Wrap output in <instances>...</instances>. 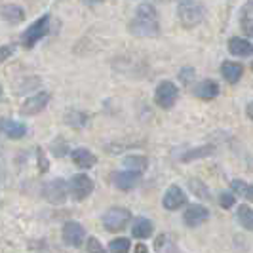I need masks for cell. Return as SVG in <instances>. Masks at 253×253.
Instances as JSON below:
<instances>
[{"instance_id": "obj_1", "label": "cell", "mask_w": 253, "mask_h": 253, "mask_svg": "<svg viewBox=\"0 0 253 253\" xmlns=\"http://www.w3.org/2000/svg\"><path fill=\"white\" fill-rule=\"evenodd\" d=\"M129 33L135 37H156L160 33L158 13L151 4H141L135 12V17L129 23Z\"/></svg>"}, {"instance_id": "obj_2", "label": "cell", "mask_w": 253, "mask_h": 253, "mask_svg": "<svg viewBox=\"0 0 253 253\" xmlns=\"http://www.w3.org/2000/svg\"><path fill=\"white\" fill-rule=\"evenodd\" d=\"M131 221V213L126 208H111L105 215H103V225L109 232H118L122 228H126Z\"/></svg>"}, {"instance_id": "obj_3", "label": "cell", "mask_w": 253, "mask_h": 253, "mask_svg": "<svg viewBox=\"0 0 253 253\" xmlns=\"http://www.w3.org/2000/svg\"><path fill=\"white\" fill-rule=\"evenodd\" d=\"M179 19L185 27L198 25L204 19V8L194 0H181L179 4Z\"/></svg>"}, {"instance_id": "obj_4", "label": "cell", "mask_w": 253, "mask_h": 253, "mask_svg": "<svg viewBox=\"0 0 253 253\" xmlns=\"http://www.w3.org/2000/svg\"><path fill=\"white\" fill-rule=\"evenodd\" d=\"M48 27H50V15H44V17L37 19V21L21 35L23 46H25V48H33L40 38H44L48 35Z\"/></svg>"}, {"instance_id": "obj_5", "label": "cell", "mask_w": 253, "mask_h": 253, "mask_svg": "<svg viewBox=\"0 0 253 253\" xmlns=\"http://www.w3.org/2000/svg\"><path fill=\"white\" fill-rule=\"evenodd\" d=\"M177 97H179V88L173 82H169V80L160 82L158 88H156V93H154V101H156L158 107H162V109H171L177 103Z\"/></svg>"}, {"instance_id": "obj_6", "label": "cell", "mask_w": 253, "mask_h": 253, "mask_svg": "<svg viewBox=\"0 0 253 253\" xmlns=\"http://www.w3.org/2000/svg\"><path fill=\"white\" fill-rule=\"evenodd\" d=\"M42 196L50 204H63L67 200V183H65L63 179L48 181L42 187Z\"/></svg>"}, {"instance_id": "obj_7", "label": "cell", "mask_w": 253, "mask_h": 253, "mask_svg": "<svg viewBox=\"0 0 253 253\" xmlns=\"http://www.w3.org/2000/svg\"><path fill=\"white\" fill-rule=\"evenodd\" d=\"M71 194H73V198L78 200V202H82V200H86L89 194L93 192V181L88 177V175H84V173H78L75 177L71 179Z\"/></svg>"}, {"instance_id": "obj_8", "label": "cell", "mask_w": 253, "mask_h": 253, "mask_svg": "<svg viewBox=\"0 0 253 253\" xmlns=\"http://www.w3.org/2000/svg\"><path fill=\"white\" fill-rule=\"evenodd\" d=\"M86 240V230L80 223L76 221H69L63 227V242L67 246H75L78 248L82 242Z\"/></svg>"}, {"instance_id": "obj_9", "label": "cell", "mask_w": 253, "mask_h": 253, "mask_svg": "<svg viewBox=\"0 0 253 253\" xmlns=\"http://www.w3.org/2000/svg\"><path fill=\"white\" fill-rule=\"evenodd\" d=\"M162 204H164L166 210L175 211V210H179L181 206H185V204H187V194L183 192V189H181V187H177V185H171L169 189L166 190L164 198H162Z\"/></svg>"}, {"instance_id": "obj_10", "label": "cell", "mask_w": 253, "mask_h": 253, "mask_svg": "<svg viewBox=\"0 0 253 253\" xmlns=\"http://www.w3.org/2000/svg\"><path fill=\"white\" fill-rule=\"evenodd\" d=\"M210 219V210L206 206H200V204H194V206H189V210L185 211L183 215V221L187 227H198Z\"/></svg>"}, {"instance_id": "obj_11", "label": "cell", "mask_w": 253, "mask_h": 253, "mask_svg": "<svg viewBox=\"0 0 253 253\" xmlns=\"http://www.w3.org/2000/svg\"><path fill=\"white\" fill-rule=\"evenodd\" d=\"M48 101H50V95L48 93H37V95L25 99V103L21 105V114L23 116H33V114L42 113L46 109Z\"/></svg>"}, {"instance_id": "obj_12", "label": "cell", "mask_w": 253, "mask_h": 253, "mask_svg": "<svg viewBox=\"0 0 253 253\" xmlns=\"http://www.w3.org/2000/svg\"><path fill=\"white\" fill-rule=\"evenodd\" d=\"M111 181H113V185L116 189L120 190H131L135 185H137V181H139V173L137 171H114L113 175H111Z\"/></svg>"}, {"instance_id": "obj_13", "label": "cell", "mask_w": 253, "mask_h": 253, "mask_svg": "<svg viewBox=\"0 0 253 253\" xmlns=\"http://www.w3.org/2000/svg\"><path fill=\"white\" fill-rule=\"evenodd\" d=\"M0 131L10 139H21L25 137L27 126L21 122H15L12 118H0Z\"/></svg>"}, {"instance_id": "obj_14", "label": "cell", "mask_w": 253, "mask_h": 253, "mask_svg": "<svg viewBox=\"0 0 253 253\" xmlns=\"http://www.w3.org/2000/svg\"><path fill=\"white\" fill-rule=\"evenodd\" d=\"M194 95L204 99V101H210V99H213V97L219 95V84H217L215 80H202L200 84H196Z\"/></svg>"}, {"instance_id": "obj_15", "label": "cell", "mask_w": 253, "mask_h": 253, "mask_svg": "<svg viewBox=\"0 0 253 253\" xmlns=\"http://www.w3.org/2000/svg\"><path fill=\"white\" fill-rule=\"evenodd\" d=\"M0 15H2L4 21L15 25V23H21L25 19V10L21 6H17V4H4L0 8Z\"/></svg>"}, {"instance_id": "obj_16", "label": "cell", "mask_w": 253, "mask_h": 253, "mask_svg": "<svg viewBox=\"0 0 253 253\" xmlns=\"http://www.w3.org/2000/svg\"><path fill=\"white\" fill-rule=\"evenodd\" d=\"M73 162L78 168H82V169H88V168H93V166L97 164V156L91 151L82 147V149H75L73 151Z\"/></svg>"}, {"instance_id": "obj_17", "label": "cell", "mask_w": 253, "mask_h": 253, "mask_svg": "<svg viewBox=\"0 0 253 253\" xmlns=\"http://www.w3.org/2000/svg\"><path fill=\"white\" fill-rule=\"evenodd\" d=\"M221 75H223V78L227 80L228 84H236L242 78V75H244V67L240 63H236V61H225L221 65Z\"/></svg>"}, {"instance_id": "obj_18", "label": "cell", "mask_w": 253, "mask_h": 253, "mask_svg": "<svg viewBox=\"0 0 253 253\" xmlns=\"http://www.w3.org/2000/svg\"><path fill=\"white\" fill-rule=\"evenodd\" d=\"M228 51L232 53V55H238V57H244V55H250L253 51L252 44L248 42V40H244V38H230L228 40Z\"/></svg>"}, {"instance_id": "obj_19", "label": "cell", "mask_w": 253, "mask_h": 253, "mask_svg": "<svg viewBox=\"0 0 253 253\" xmlns=\"http://www.w3.org/2000/svg\"><path fill=\"white\" fill-rule=\"evenodd\" d=\"M152 221L151 219H145V217H137L135 219V223H133V227H131V234L135 236V238H149L152 234Z\"/></svg>"}, {"instance_id": "obj_20", "label": "cell", "mask_w": 253, "mask_h": 253, "mask_svg": "<svg viewBox=\"0 0 253 253\" xmlns=\"http://www.w3.org/2000/svg\"><path fill=\"white\" fill-rule=\"evenodd\" d=\"M147 164H149L147 156H141V154H129L124 158V166L131 171H137V173H143L147 169Z\"/></svg>"}, {"instance_id": "obj_21", "label": "cell", "mask_w": 253, "mask_h": 253, "mask_svg": "<svg viewBox=\"0 0 253 253\" xmlns=\"http://www.w3.org/2000/svg\"><path fill=\"white\" fill-rule=\"evenodd\" d=\"M213 151H215V147L206 145V147L192 149V151H189L187 154H183V156H181V160H183V162H190V160H194V158H204V156H210V154H213Z\"/></svg>"}, {"instance_id": "obj_22", "label": "cell", "mask_w": 253, "mask_h": 253, "mask_svg": "<svg viewBox=\"0 0 253 253\" xmlns=\"http://www.w3.org/2000/svg\"><path fill=\"white\" fill-rule=\"evenodd\" d=\"M238 221H240L242 227L253 232V210L252 208L240 206V208H238Z\"/></svg>"}, {"instance_id": "obj_23", "label": "cell", "mask_w": 253, "mask_h": 253, "mask_svg": "<svg viewBox=\"0 0 253 253\" xmlns=\"http://www.w3.org/2000/svg\"><path fill=\"white\" fill-rule=\"evenodd\" d=\"M232 190L240 192L244 198H248V200L253 202V185H246L242 181H232Z\"/></svg>"}, {"instance_id": "obj_24", "label": "cell", "mask_w": 253, "mask_h": 253, "mask_svg": "<svg viewBox=\"0 0 253 253\" xmlns=\"http://www.w3.org/2000/svg\"><path fill=\"white\" fill-rule=\"evenodd\" d=\"M154 250H156V252H173V250H175V246L169 242V236H166V234H160V236L156 238Z\"/></svg>"}, {"instance_id": "obj_25", "label": "cell", "mask_w": 253, "mask_h": 253, "mask_svg": "<svg viewBox=\"0 0 253 253\" xmlns=\"http://www.w3.org/2000/svg\"><path fill=\"white\" fill-rule=\"evenodd\" d=\"M109 250L111 252H129V240L127 238H116L109 244Z\"/></svg>"}, {"instance_id": "obj_26", "label": "cell", "mask_w": 253, "mask_h": 253, "mask_svg": "<svg viewBox=\"0 0 253 253\" xmlns=\"http://www.w3.org/2000/svg\"><path fill=\"white\" fill-rule=\"evenodd\" d=\"M189 185H190V189L194 190V192H196L200 198H210V194H208V189L204 187L200 181H194V179H190Z\"/></svg>"}, {"instance_id": "obj_27", "label": "cell", "mask_w": 253, "mask_h": 253, "mask_svg": "<svg viewBox=\"0 0 253 253\" xmlns=\"http://www.w3.org/2000/svg\"><path fill=\"white\" fill-rule=\"evenodd\" d=\"M234 202H236V198H234V194H232V192H223V194L219 196V204H221V208H225V210L232 208Z\"/></svg>"}, {"instance_id": "obj_28", "label": "cell", "mask_w": 253, "mask_h": 253, "mask_svg": "<svg viewBox=\"0 0 253 253\" xmlns=\"http://www.w3.org/2000/svg\"><path fill=\"white\" fill-rule=\"evenodd\" d=\"M12 53H13L12 46H0V61H6Z\"/></svg>"}, {"instance_id": "obj_29", "label": "cell", "mask_w": 253, "mask_h": 253, "mask_svg": "<svg viewBox=\"0 0 253 253\" xmlns=\"http://www.w3.org/2000/svg\"><path fill=\"white\" fill-rule=\"evenodd\" d=\"M242 29L248 37H253V19H244L242 21Z\"/></svg>"}, {"instance_id": "obj_30", "label": "cell", "mask_w": 253, "mask_h": 253, "mask_svg": "<svg viewBox=\"0 0 253 253\" xmlns=\"http://www.w3.org/2000/svg\"><path fill=\"white\" fill-rule=\"evenodd\" d=\"M103 250V246L97 242V238H89V242H88V252H101Z\"/></svg>"}, {"instance_id": "obj_31", "label": "cell", "mask_w": 253, "mask_h": 253, "mask_svg": "<svg viewBox=\"0 0 253 253\" xmlns=\"http://www.w3.org/2000/svg\"><path fill=\"white\" fill-rule=\"evenodd\" d=\"M38 162H40V171H48V160L42 156L40 149H38Z\"/></svg>"}, {"instance_id": "obj_32", "label": "cell", "mask_w": 253, "mask_h": 253, "mask_svg": "<svg viewBox=\"0 0 253 253\" xmlns=\"http://www.w3.org/2000/svg\"><path fill=\"white\" fill-rule=\"evenodd\" d=\"M246 113H248V116L253 120V101L252 103H248V109H246Z\"/></svg>"}, {"instance_id": "obj_33", "label": "cell", "mask_w": 253, "mask_h": 253, "mask_svg": "<svg viewBox=\"0 0 253 253\" xmlns=\"http://www.w3.org/2000/svg\"><path fill=\"white\" fill-rule=\"evenodd\" d=\"M82 2H84V4H89V6H91V4H99V2H103V0H82Z\"/></svg>"}, {"instance_id": "obj_34", "label": "cell", "mask_w": 253, "mask_h": 253, "mask_svg": "<svg viewBox=\"0 0 253 253\" xmlns=\"http://www.w3.org/2000/svg\"><path fill=\"white\" fill-rule=\"evenodd\" d=\"M135 250H137V252H147V248H145V246H137Z\"/></svg>"}, {"instance_id": "obj_35", "label": "cell", "mask_w": 253, "mask_h": 253, "mask_svg": "<svg viewBox=\"0 0 253 253\" xmlns=\"http://www.w3.org/2000/svg\"><path fill=\"white\" fill-rule=\"evenodd\" d=\"M248 8H253V2H250V4H248Z\"/></svg>"}, {"instance_id": "obj_36", "label": "cell", "mask_w": 253, "mask_h": 253, "mask_svg": "<svg viewBox=\"0 0 253 253\" xmlns=\"http://www.w3.org/2000/svg\"><path fill=\"white\" fill-rule=\"evenodd\" d=\"M2 93H4V91H2V88H0V99H2Z\"/></svg>"}]
</instances>
